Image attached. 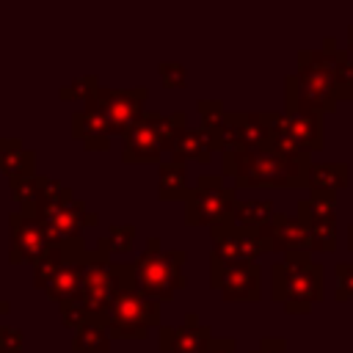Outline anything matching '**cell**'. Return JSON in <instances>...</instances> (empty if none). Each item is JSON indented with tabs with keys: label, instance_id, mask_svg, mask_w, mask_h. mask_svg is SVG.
Here are the masks:
<instances>
[{
	"label": "cell",
	"instance_id": "20",
	"mask_svg": "<svg viewBox=\"0 0 353 353\" xmlns=\"http://www.w3.org/2000/svg\"><path fill=\"white\" fill-rule=\"evenodd\" d=\"M33 168H36V152L22 149V138H3L0 174L8 176V185L19 182V179H28V176H36Z\"/></svg>",
	"mask_w": 353,
	"mask_h": 353
},
{
	"label": "cell",
	"instance_id": "2",
	"mask_svg": "<svg viewBox=\"0 0 353 353\" xmlns=\"http://www.w3.org/2000/svg\"><path fill=\"white\" fill-rule=\"evenodd\" d=\"M146 97H149L146 85H135V88H127V91L99 88L97 97L83 105V110H74L72 135L80 138V141L127 135L143 119Z\"/></svg>",
	"mask_w": 353,
	"mask_h": 353
},
{
	"label": "cell",
	"instance_id": "35",
	"mask_svg": "<svg viewBox=\"0 0 353 353\" xmlns=\"http://www.w3.org/2000/svg\"><path fill=\"white\" fill-rule=\"evenodd\" d=\"M347 248H350V251H353V223H350V226H347Z\"/></svg>",
	"mask_w": 353,
	"mask_h": 353
},
{
	"label": "cell",
	"instance_id": "31",
	"mask_svg": "<svg viewBox=\"0 0 353 353\" xmlns=\"http://www.w3.org/2000/svg\"><path fill=\"white\" fill-rule=\"evenodd\" d=\"M25 336L19 328L11 325H0V353H22Z\"/></svg>",
	"mask_w": 353,
	"mask_h": 353
},
{
	"label": "cell",
	"instance_id": "32",
	"mask_svg": "<svg viewBox=\"0 0 353 353\" xmlns=\"http://www.w3.org/2000/svg\"><path fill=\"white\" fill-rule=\"evenodd\" d=\"M251 353H287V339L284 336H265L259 342V347Z\"/></svg>",
	"mask_w": 353,
	"mask_h": 353
},
{
	"label": "cell",
	"instance_id": "29",
	"mask_svg": "<svg viewBox=\"0 0 353 353\" xmlns=\"http://www.w3.org/2000/svg\"><path fill=\"white\" fill-rule=\"evenodd\" d=\"M196 110L201 113V124L204 127H212V130H218V121L223 119V102L221 99H199L196 102Z\"/></svg>",
	"mask_w": 353,
	"mask_h": 353
},
{
	"label": "cell",
	"instance_id": "7",
	"mask_svg": "<svg viewBox=\"0 0 353 353\" xmlns=\"http://www.w3.org/2000/svg\"><path fill=\"white\" fill-rule=\"evenodd\" d=\"M157 325H160V303L141 295L135 279L116 295V301L105 314V328L110 339H143Z\"/></svg>",
	"mask_w": 353,
	"mask_h": 353
},
{
	"label": "cell",
	"instance_id": "30",
	"mask_svg": "<svg viewBox=\"0 0 353 353\" xmlns=\"http://www.w3.org/2000/svg\"><path fill=\"white\" fill-rule=\"evenodd\" d=\"M185 66L176 63V61H163L160 63V80L168 85V88H182L185 85Z\"/></svg>",
	"mask_w": 353,
	"mask_h": 353
},
{
	"label": "cell",
	"instance_id": "11",
	"mask_svg": "<svg viewBox=\"0 0 353 353\" xmlns=\"http://www.w3.org/2000/svg\"><path fill=\"white\" fill-rule=\"evenodd\" d=\"M8 226H11V245H8V262L11 265L39 262L52 248L50 234L33 210H22V207L14 210L8 215Z\"/></svg>",
	"mask_w": 353,
	"mask_h": 353
},
{
	"label": "cell",
	"instance_id": "1",
	"mask_svg": "<svg viewBox=\"0 0 353 353\" xmlns=\"http://www.w3.org/2000/svg\"><path fill=\"white\" fill-rule=\"evenodd\" d=\"M309 154H287L270 143L248 149H223V174L237 188H306L309 185Z\"/></svg>",
	"mask_w": 353,
	"mask_h": 353
},
{
	"label": "cell",
	"instance_id": "25",
	"mask_svg": "<svg viewBox=\"0 0 353 353\" xmlns=\"http://www.w3.org/2000/svg\"><path fill=\"white\" fill-rule=\"evenodd\" d=\"M72 347H74L77 353H105V350L110 347V334H108L105 325L88 323V325H83V328L74 331Z\"/></svg>",
	"mask_w": 353,
	"mask_h": 353
},
{
	"label": "cell",
	"instance_id": "6",
	"mask_svg": "<svg viewBox=\"0 0 353 353\" xmlns=\"http://www.w3.org/2000/svg\"><path fill=\"white\" fill-rule=\"evenodd\" d=\"M135 279L132 265L127 262H113L108 256H102L97 248L91 251V262L85 270V281L83 290L77 295V303L91 314L94 323L105 325V314L110 309V303L116 301V295Z\"/></svg>",
	"mask_w": 353,
	"mask_h": 353
},
{
	"label": "cell",
	"instance_id": "17",
	"mask_svg": "<svg viewBox=\"0 0 353 353\" xmlns=\"http://www.w3.org/2000/svg\"><path fill=\"white\" fill-rule=\"evenodd\" d=\"M218 132L223 141V149H248L268 143V127L265 113H223L218 121Z\"/></svg>",
	"mask_w": 353,
	"mask_h": 353
},
{
	"label": "cell",
	"instance_id": "9",
	"mask_svg": "<svg viewBox=\"0 0 353 353\" xmlns=\"http://www.w3.org/2000/svg\"><path fill=\"white\" fill-rule=\"evenodd\" d=\"M268 143L287 154H314L323 149V113H265Z\"/></svg>",
	"mask_w": 353,
	"mask_h": 353
},
{
	"label": "cell",
	"instance_id": "22",
	"mask_svg": "<svg viewBox=\"0 0 353 353\" xmlns=\"http://www.w3.org/2000/svg\"><path fill=\"white\" fill-rule=\"evenodd\" d=\"M190 188H188V171L185 163L168 160L160 163V185H157V196L160 201H176V199H188Z\"/></svg>",
	"mask_w": 353,
	"mask_h": 353
},
{
	"label": "cell",
	"instance_id": "10",
	"mask_svg": "<svg viewBox=\"0 0 353 353\" xmlns=\"http://www.w3.org/2000/svg\"><path fill=\"white\" fill-rule=\"evenodd\" d=\"M188 127V119L182 110L176 113H143V119L124 135L121 160L124 163H160V157L168 149V141L176 130Z\"/></svg>",
	"mask_w": 353,
	"mask_h": 353
},
{
	"label": "cell",
	"instance_id": "13",
	"mask_svg": "<svg viewBox=\"0 0 353 353\" xmlns=\"http://www.w3.org/2000/svg\"><path fill=\"white\" fill-rule=\"evenodd\" d=\"M212 232V251L210 256L218 262H256L259 254L270 251V245L265 243V237L256 229H243L234 223H223L210 229Z\"/></svg>",
	"mask_w": 353,
	"mask_h": 353
},
{
	"label": "cell",
	"instance_id": "4",
	"mask_svg": "<svg viewBox=\"0 0 353 353\" xmlns=\"http://www.w3.org/2000/svg\"><path fill=\"white\" fill-rule=\"evenodd\" d=\"M33 212L44 223L52 245L77 240L83 237L85 226L97 223V215L80 199H74V193L63 182L52 176H41V199L33 207Z\"/></svg>",
	"mask_w": 353,
	"mask_h": 353
},
{
	"label": "cell",
	"instance_id": "23",
	"mask_svg": "<svg viewBox=\"0 0 353 353\" xmlns=\"http://www.w3.org/2000/svg\"><path fill=\"white\" fill-rule=\"evenodd\" d=\"M273 215H276V207L268 199H262V201H237L234 215H232V223L234 226H243V229H256L259 232Z\"/></svg>",
	"mask_w": 353,
	"mask_h": 353
},
{
	"label": "cell",
	"instance_id": "16",
	"mask_svg": "<svg viewBox=\"0 0 353 353\" xmlns=\"http://www.w3.org/2000/svg\"><path fill=\"white\" fill-rule=\"evenodd\" d=\"M171 160L185 163V160H196V163H210V157L215 152H223V141L221 132L212 127H182L171 135L168 149Z\"/></svg>",
	"mask_w": 353,
	"mask_h": 353
},
{
	"label": "cell",
	"instance_id": "18",
	"mask_svg": "<svg viewBox=\"0 0 353 353\" xmlns=\"http://www.w3.org/2000/svg\"><path fill=\"white\" fill-rule=\"evenodd\" d=\"M210 331L212 328L210 325H201L199 323V314L190 312V314H185V323L179 328L163 325L160 334H157V345L165 353H207L210 350V342L215 339Z\"/></svg>",
	"mask_w": 353,
	"mask_h": 353
},
{
	"label": "cell",
	"instance_id": "27",
	"mask_svg": "<svg viewBox=\"0 0 353 353\" xmlns=\"http://www.w3.org/2000/svg\"><path fill=\"white\" fill-rule=\"evenodd\" d=\"M102 85H99V80L94 77V74H85V77H77L74 83H69V85H63L61 91H58V97L63 99V102H69V99H80L83 105L85 102H91L94 97H97V91H99Z\"/></svg>",
	"mask_w": 353,
	"mask_h": 353
},
{
	"label": "cell",
	"instance_id": "8",
	"mask_svg": "<svg viewBox=\"0 0 353 353\" xmlns=\"http://www.w3.org/2000/svg\"><path fill=\"white\" fill-rule=\"evenodd\" d=\"M237 207V190L223 182V176L201 174L196 188L185 199V223L188 226H223L232 223Z\"/></svg>",
	"mask_w": 353,
	"mask_h": 353
},
{
	"label": "cell",
	"instance_id": "21",
	"mask_svg": "<svg viewBox=\"0 0 353 353\" xmlns=\"http://www.w3.org/2000/svg\"><path fill=\"white\" fill-rule=\"evenodd\" d=\"M350 185L347 163H320L309 168V188L312 193H334Z\"/></svg>",
	"mask_w": 353,
	"mask_h": 353
},
{
	"label": "cell",
	"instance_id": "15",
	"mask_svg": "<svg viewBox=\"0 0 353 353\" xmlns=\"http://www.w3.org/2000/svg\"><path fill=\"white\" fill-rule=\"evenodd\" d=\"M336 196L334 193H312L298 204V218L309 229L312 251H334L336 248V226H334Z\"/></svg>",
	"mask_w": 353,
	"mask_h": 353
},
{
	"label": "cell",
	"instance_id": "5",
	"mask_svg": "<svg viewBox=\"0 0 353 353\" xmlns=\"http://www.w3.org/2000/svg\"><path fill=\"white\" fill-rule=\"evenodd\" d=\"M185 251L179 248H163L160 237H149L143 254L132 262L135 273V287L141 295L152 301H171L182 287H185Z\"/></svg>",
	"mask_w": 353,
	"mask_h": 353
},
{
	"label": "cell",
	"instance_id": "36",
	"mask_svg": "<svg viewBox=\"0 0 353 353\" xmlns=\"http://www.w3.org/2000/svg\"><path fill=\"white\" fill-rule=\"evenodd\" d=\"M8 309H11V306H8V301H3V298H0V314H6Z\"/></svg>",
	"mask_w": 353,
	"mask_h": 353
},
{
	"label": "cell",
	"instance_id": "28",
	"mask_svg": "<svg viewBox=\"0 0 353 353\" xmlns=\"http://www.w3.org/2000/svg\"><path fill=\"white\" fill-rule=\"evenodd\" d=\"M336 273V301H350L353 298V262H336L334 268Z\"/></svg>",
	"mask_w": 353,
	"mask_h": 353
},
{
	"label": "cell",
	"instance_id": "3",
	"mask_svg": "<svg viewBox=\"0 0 353 353\" xmlns=\"http://www.w3.org/2000/svg\"><path fill=\"white\" fill-rule=\"evenodd\" d=\"M323 265L312 259V251H295L287 254L284 262L273 265V301L284 303L290 314H306L314 303L323 301Z\"/></svg>",
	"mask_w": 353,
	"mask_h": 353
},
{
	"label": "cell",
	"instance_id": "12",
	"mask_svg": "<svg viewBox=\"0 0 353 353\" xmlns=\"http://www.w3.org/2000/svg\"><path fill=\"white\" fill-rule=\"evenodd\" d=\"M63 245V259H61V268L58 273L50 279L47 284V298L55 301L58 306L63 301H72L80 295L83 290V281H85V270H88V262H91V248L85 245L83 237L77 240H69V243H61Z\"/></svg>",
	"mask_w": 353,
	"mask_h": 353
},
{
	"label": "cell",
	"instance_id": "34",
	"mask_svg": "<svg viewBox=\"0 0 353 353\" xmlns=\"http://www.w3.org/2000/svg\"><path fill=\"white\" fill-rule=\"evenodd\" d=\"M83 146L88 152H108L110 149V138H91V141H83Z\"/></svg>",
	"mask_w": 353,
	"mask_h": 353
},
{
	"label": "cell",
	"instance_id": "26",
	"mask_svg": "<svg viewBox=\"0 0 353 353\" xmlns=\"http://www.w3.org/2000/svg\"><path fill=\"white\" fill-rule=\"evenodd\" d=\"M61 259H63V245H52L39 262H33V284L39 287V290H47V284H50V279L58 273V268H61Z\"/></svg>",
	"mask_w": 353,
	"mask_h": 353
},
{
	"label": "cell",
	"instance_id": "19",
	"mask_svg": "<svg viewBox=\"0 0 353 353\" xmlns=\"http://www.w3.org/2000/svg\"><path fill=\"white\" fill-rule=\"evenodd\" d=\"M259 234L265 237V243L270 245V251H281L295 254V251H312V240H309V229L303 226V221L298 215H287V212H276L262 229Z\"/></svg>",
	"mask_w": 353,
	"mask_h": 353
},
{
	"label": "cell",
	"instance_id": "33",
	"mask_svg": "<svg viewBox=\"0 0 353 353\" xmlns=\"http://www.w3.org/2000/svg\"><path fill=\"white\" fill-rule=\"evenodd\" d=\"M207 353H234V339L229 336H218L210 342V350Z\"/></svg>",
	"mask_w": 353,
	"mask_h": 353
},
{
	"label": "cell",
	"instance_id": "14",
	"mask_svg": "<svg viewBox=\"0 0 353 353\" xmlns=\"http://www.w3.org/2000/svg\"><path fill=\"white\" fill-rule=\"evenodd\" d=\"M210 284L223 301H259V265L256 262H218L210 256Z\"/></svg>",
	"mask_w": 353,
	"mask_h": 353
},
{
	"label": "cell",
	"instance_id": "24",
	"mask_svg": "<svg viewBox=\"0 0 353 353\" xmlns=\"http://www.w3.org/2000/svg\"><path fill=\"white\" fill-rule=\"evenodd\" d=\"M132 243H135V226L132 223H121V226L116 223L105 232V237L97 240V251L110 259V256H121V254L132 251Z\"/></svg>",
	"mask_w": 353,
	"mask_h": 353
}]
</instances>
